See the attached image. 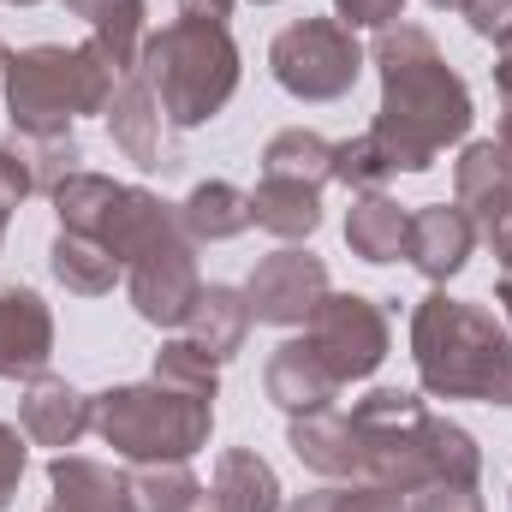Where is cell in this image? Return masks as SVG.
Instances as JSON below:
<instances>
[{"instance_id":"obj_1","label":"cell","mask_w":512,"mask_h":512,"mask_svg":"<svg viewBox=\"0 0 512 512\" xmlns=\"http://www.w3.org/2000/svg\"><path fill=\"white\" fill-rule=\"evenodd\" d=\"M370 60L382 72V108H376L370 137L387 149L393 173H429L447 143L471 137L477 108H471L465 78L447 66L441 42L423 24H405V18L376 30Z\"/></svg>"},{"instance_id":"obj_2","label":"cell","mask_w":512,"mask_h":512,"mask_svg":"<svg viewBox=\"0 0 512 512\" xmlns=\"http://www.w3.org/2000/svg\"><path fill=\"white\" fill-rule=\"evenodd\" d=\"M352 483H382L393 495H423V489H477L483 477V447L471 429L435 417L417 393L376 387L352 411Z\"/></svg>"},{"instance_id":"obj_3","label":"cell","mask_w":512,"mask_h":512,"mask_svg":"<svg viewBox=\"0 0 512 512\" xmlns=\"http://www.w3.org/2000/svg\"><path fill=\"white\" fill-rule=\"evenodd\" d=\"M108 256L126 268V292L149 328H185L203 274H197V245L179 227V203H161L155 191L126 185L108 227H102Z\"/></svg>"},{"instance_id":"obj_4","label":"cell","mask_w":512,"mask_h":512,"mask_svg":"<svg viewBox=\"0 0 512 512\" xmlns=\"http://www.w3.org/2000/svg\"><path fill=\"white\" fill-rule=\"evenodd\" d=\"M411 364L435 399L512 405V328L471 298L435 286L411 310Z\"/></svg>"},{"instance_id":"obj_5","label":"cell","mask_w":512,"mask_h":512,"mask_svg":"<svg viewBox=\"0 0 512 512\" xmlns=\"http://www.w3.org/2000/svg\"><path fill=\"white\" fill-rule=\"evenodd\" d=\"M137 72L149 78V90H155V102H161L173 131L209 126L239 90V42H233L227 24L173 18L143 42Z\"/></svg>"},{"instance_id":"obj_6","label":"cell","mask_w":512,"mask_h":512,"mask_svg":"<svg viewBox=\"0 0 512 512\" xmlns=\"http://www.w3.org/2000/svg\"><path fill=\"white\" fill-rule=\"evenodd\" d=\"M120 84V66L96 48V42H78V48H60V42H42V48H24L6 60V120L24 137H54V131H72V120L84 114H108V96Z\"/></svg>"},{"instance_id":"obj_7","label":"cell","mask_w":512,"mask_h":512,"mask_svg":"<svg viewBox=\"0 0 512 512\" xmlns=\"http://www.w3.org/2000/svg\"><path fill=\"white\" fill-rule=\"evenodd\" d=\"M90 429L126 465H185L215 435V399L149 376V382H126V387L96 393V423Z\"/></svg>"},{"instance_id":"obj_8","label":"cell","mask_w":512,"mask_h":512,"mask_svg":"<svg viewBox=\"0 0 512 512\" xmlns=\"http://www.w3.org/2000/svg\"><path fill=\"white\" fill-rule=\"evenodd\" d=\"M268 72L298 102H340L364 72V42L340 18H292L268 42Z\"/></svg>"},{"instance_id":"obj_9","label":"cell","mask_w":512,"mask_h":512,"mask_svg":"<svg viewBox=\"0 0 512 512\" xmlns=\"http://www.w3.org/2000/svg\"><path fill=\"white\" fill-rule=\"evenodd\" d=\"M304 340L334 370V382L352 387V382H370L382 370L387 346H393V328H387V310L376 298H364V292H328L310 310Z\"/></svg>"},{"instance_id":"obj_10","label":"cell","mask_w":512,"mask_h":512,"mask_svg":"<svg viewBox=\"0 0 512 512\" xmlns=\"http://www.w3.org/2000/svg\"><path fill=\"white\" fill-rule=\"evenodd\" d=\"M245 298H251V322L268 328H304L310 310L328 298V262L304 245H280L251 268L245 280Z\"/></svg>"},{"instance_id":"obj_11","label":"cell","mask_w":512,"mask_h":512,"mask_svg":"<svg viewBox=\"0 0 512 512\" xmlns=\"http://www.w3.org/2000/svg\"><path fill=\"white\" fill-rule=\"evenodd\" d=\"M54 364V310L30 286H0V382H36Z\"/></svg>"},{"instance_id":"obj_12","label":"cell","mask_w":512,"mask_h":512,"mask_svg":"<svg viewBox=\"0 0 512 512\" xmlns=\"http://www.w3.org/2000/svg\"><path fill=\"white\" fill-rule=\"evenodd\" d=\"M108 137L126 149V161H137L143 173H161V167H173V143H167V114H161V102H155V90H149V78L143 72H120V84H114V96H108Z\"/></svg>"},{"instance_id":"obj_13","label":"cell","mask_w":512,"mask_h":512,"mask_svg":"<svg viewBox=\"0 0 512 512\" xmlns=\"http://www.w3.org/2000/svg\"><path fill=\"white\" fill-rule=\"evenodd\" d=\"M477 239H483V227L459 209V203H429V209H411V233H405V262L423 274V280H435V286H447L471 251H477Z\"/></svg>"},{"instance_id":"obj_14","label":"cell","mask_w":512,"mask_h":512,"mask_svg":"<svg viewBox=\"0 0 512 512\" xmlns=\"http://www.w3.org/2000/svg\"><path fill=\"white\" fill-rule=\"evenodd\" d=\"M18 423H24V435H30L36 447L66 453V447H78V441L90 435V423H96V399L78 393L66 376H36V382H24Z\"/></svg>"},{"instance_id":"obj_15","label":"cell","mask_w":512,"mask_h":512,"mask_svg":"<svg viewBox=\"0 0 512 512\" xmlns=\"http://www.w3.org/2000/svg\"><path fill=\"white\" fill-rule=\"evenodd\" d=\"M262 387H268V399H274L286 417L334 411V399H340V382H334V370H328V364L310 352V340H280V346L268 352Z\"/></svg>"},{"instance_id":"obj_16","label":"cell","mask_w":512,"mask_h":512,"mask_svg":"<svg viewBox=\"0 0 512 512\" xmlns=\"http://www.w3.org/2000/svg\"><path fill=\"white\" fill-rule=\"evenodd\" d=\"M42 512H131L126 471L84 459V453H54L48 459V507Z\"/></svg>"},{"instance_id":"obj_17","label":"cell","mask_w":512,"mask_h":512,"mask_svg":"<svg viewBox=\"0 0 512 512\" xmlns=\"http://www.w3.org/2000/svg\"><path fill=\"white\" fill-rule=\"evenodd\" d=\"M453 203H459L483 233H489L501 215H512V167H507V155H501L495 137H477V143L459 149V161H453Z\"/></svg>"},{"instance_id":"obj_18","label":"cell","mask_w":512,"mask_h":512,"mask_svg":"<svg viewBox=\"0 0 512 512\" xmlns=\"http://www.w3.org/2000/svg\"><path fill=\"white\" fill-rule=\"evenodd\" d=\"M245 334H251V298H245V286H221V280L203 286L197 304H191V316H185V340L197 352H209L215 364H227V358H239Z\"/></svg>"},{"instance_id":"obj_19","label":"cell","mask_w":512,"mask_h":512,"mask_svg":"<svg viewBox=\"0 0 512 512\" xmlns=\"http://www.w3.org/2000/svg\"><path fill=\"white\" fill-rule=\"evenodd\" d=\"M251 227L274 233L280 245H304L316 227H322V191L316 185H298V179H268L251 191Z\"/></svg>"},{"instance_id":"obj_20","label":"cell","mask_w":512,"mask_h":512,"mask_svg":"<svg viewBox=\"0 0 512 512\" xmlns=\"http://www.w3.org/2000/svg\"><path fill=\"white\" fill-rule=\"evenodd\" d=\"M60 6L90 24V42H96L120 72H137L143 42H149V30H143L149 6H143V0H60Z\"/></svg>"},{"instance_id":"obj_21","label":"cell","mask_w":512,"mask_h":512,"mask_svg":"<svg viewBox=\"0 0 512 512\" xmlns=\"http://www.w3.org/2000/svg\"><path fill=\"white\" fill-rule=\"evenodd\" d=\"M179 227L191 233V245H227L251 227V191H239L227 179H203L179 203Z\"/></svg>"},{"instance_id":"obj_22","label":"cell","mask_w":512,"mask_h":512,"mask_svg":"<svg viewBox=\"0 0 512 512\" xmlns=\"http://www.w3.org/2000/svg\"><path fill=\"white\" fill-rule=\"evenodd\" d=\"M405 233H411V209H399L387 191H364L352 197V215H346V245L364 262H399L405 256Z\"/></svg>"},{"instance_id":"obj_23","label":"cell","mask_w":512,"mask_h":512,"mask_svg":"<svg viewBox=\"0 0 512 512\" xmlns=\"http://www.w3.org/2000/svg\"><path fill=\"white\" fill-rule=\"evenodd\" d=\"M131 512H227L215 489L191 477V465H131L126 471Z\"/></svg>"},{"instance_id":"obj_24","label":"cell","mask_w":512,"mask_h":512,"mask_svg":"<svg viewBox=\"0 0 512 512\" xmlns=\"http://www.w3.org/2000/svg\"><path fill=\"white\" fill-rule=\"evenodd\" d=\"M48 274L66 292H78V298H102V292H114V280H126V268L108 256V245L102 239H84V233H54Z\"/></svg>"},{"instance_id":"obj_25","label":"cell","mask_w":512,"mask_h":512,"mask_svg":"<svg viewBox=\"0 0 512 512\" xmlns=\"http://www.w3.org/2000/svg\"><path fill=\"white\" fill-rule=\"evenodd\" d=\"M209 489H215V501L227 512H280V477H274V465L262 453H251V447L221 453Z\"/></svg>"},{"instance_id":"obj_26","label":"cell","mask_w":512,"mask_h":512,"mask_svg":"<svg viewBox=\"0 0 512 512\" xmlns=\"http://www.w3.org/2000/svg\"><path fill=\"white\" fill-rule=\"evenodd\" d=\"M120 179H108V173H72V179H60L54 185V215H60V233H84V239H102V227H108V215H114V203H120Z\"/></svg>"},{"instance_id":"obj_27","label":"cell","mask_w":512,"mask_h":512,"mask_svg":"<svg viewBox=\"0 0 512 512\" xmlns=\"http://www.w3.org/2000/svg\"><path fill=\"white\" fill-rule=\"evenodd\" d=\"M262 173H268V179H298V185H316V191H322V185L334 179V143L310 126H286V131L268 137Z\"/></svg>"},{"instance_id":"obj_28","label":"cell","mask_w":512,"mask_h":512,"mask_svg":"<svg viewBox=\"0 0 512 512\" xmlns=\"http://www.w3.org/2000/svg\"><path fill=\"white\" fill-rule=\"evenodd\" d=\"M12 143H18V155H24V167H30L36 197H54V185L72 179L78 161H84V149H78L72 131H54V137H24V131H12Z\"/></svg>"},{"instance_id":"obj_29","label":"cell","mask_w":512,"mask_h":512,"mask_svg":"<svg viewBox=\"0 0 512 512\" xmlns=\"http://www.w3.org/2000/svg\"><path fill=\"white\" fill-rule=\"evenodd\" d=\"M149 376L167 382V387H185V393H209V399H221V364H215L209 352H197L185 334H179V340H161Z\"/></svg>"},{"instance_id":"obj_30","label":"cell","mask_w":512,"mask_h":512,"mask_svg":"<svg viewBox=\"0 0 512 512\" xmlns=\"http://www.w3.org/2000/svg\"><path fill=\"white\" fill-rule=\"evenodd\" d=\"M280 512H411V501L382 489V483H322Z\"/></svg>"},{"instance_id":"obj_31","label":"cell","mask_w":512,"mask_h":512,"mask_svg":"<svg viewBox=\"0 0 512 512\" xmlns=\"http://www.w3.org/2000/svg\"><path fill=\"white\" fill-rule=\"evenodd\" d=\"M334 179L352 197H364V191H382L387 179H393V161H387V149L370 131H358V137H340L334 143Z\"/></svg>"},{"instance_id":"obj_32","label":"cell","mask_w":512,"mask_h":512,"mask_svg":"<svg viewBox=\"0 0 512 512\" xmlns=\"http://www.w3.org/2000/svg\"><path fill=\"white\" fill-rule=\"evenodd\" d=\"M24 197H36V185H30V167H24L18 143L6 137L0 143V245H6V227H12V215H18Z\"/></svg>"},{"instance_id":"obj_33","label":"cell","mask_w":512,"mask_h":512,"mask_svg":"<svg viewBox=\"0 0 512 512\" xmlns=\"http://www.w3.org/2000/svg\"><path fill=\"white\" fill-rule=\"evenodd\" d=\"M24 465H30L24 435H18L12 423H0V512L12 507V495H18V483H24Z\"/></svg>"},{"instance_id":"obj_34","label":"cell","mask_w":512,"mask_h":512,"mask_svg":"<svg viewBox=\"0 0 512 512\" xmlns=\"http://www.w3.org/2000/svg\"><path fill=\"white\" fill-rule=\"evenodd\" d=\"M399 12H405V0H334V18L352 30H387V24H399Z\"/></svg>"},{"instance_id":"obj_35","label":"cell","mask_w":512,"mask_h":512,"mask_svg":"<svg viewBox=\"0 0 512 512\" xmlns=\"http://www.w3.org/2000/svg\"><path fill=\"white\" fill-rule=\"evenodd\" d=\"M459 12L483 42H501L512 30V0H459Z\"/></svg>"},{"instance_id":"obj_36","label":"cell","mask_w":512,"mask_h":512,"mask_svg":"<svg viewBox=\"0 0 512 512\" xmlns=\"http://www.w3.org/2000/svg\"><path fill=\"white\" fill-rule=\"evenodd\" d=\"M411 512H489L483 507V495L477 489H423Z\"/></svg>"},{"instance_id":"obj_37","label":"cell","mask_w":512,"mask_h":512,"mask_svg":"<svg viewBox=\"0 0 512 512\" xmlns=\"http://www.w3.org/2000/svg\"><path fill=\"white\" fill-rule=\"evenodd\" d=\"M179 18H209V24H227V18H233V0H179Z\"/></svg>"},{"instance_id":"obj_38","label":"cell","mask_w":512,"mask_h":512,"mask_svg":"<svg viewBox=\"0 0 512 512\" xmlns=\"http://www.w3.org/2000/svg\"><path fill=\"white\" fill-rule=\"evenodd\" d=\"M483 239H489V251H495V262H501V274H512V215H501Z\"/></svg>"},{"instance_id":"obj_39","label":"cell","mask_w":512,"mask_h":512,"mask_svg":"<svg viewBox=\"0 0 512 512\" xmlns=\"http://www.w3.org/2000/svg\"><path fill=\"white\" fill-rule=\"evenodd\" d=\"M495 84H501V126H512V54L495 60Z\"/></svg>"},{"instance_id":"obj_40","label":"cell","mask_w":512,"mask_h":512,"mask_svg":"<svg viewBox=\"0 0 512 512\" xmlns=\"http://www.w3.org/2000/svg\"><path fill=\"white\" fill-rule=\"evenodd\" d=\"M495 304H501V322L512 328V274H501V286H495Z\"/></svg>"},{"instance_id":"obj_41","label":"cell","mask_w":512,"mask_h":512,"mask_svg":"<svg viewBox=\"0 0 512 512\" xmlns=\"http://www.w3.org/2000/svg\"><path fill=\"white\" fill-rule=\"evenodd\" d=\"M495 143H501V155H507V167H512V126L495 131Z\"/></svg>"},{"instance_id":"obj_42","label":"cell","mask_w":512,"mask_h":512,"mask_svg":"<svg viewBox=\"0 0 512 512\" xmlns=\"http://www.w3.org/2000/svg\"><path fill=\"white\" fill-rule=\"evenodd\" d=\"M429 6H435V12H459V0H429Z\"/></svg>"},{"instance_id":"obj_43","label":"cell","mask_w":512,"mask_h":512,"mask_svg":"<svg viewBox=\"0 0 512 512\" xmlns=\"http://www.w3.org/2000/svg\"><path fill=\"white\" fill-rule=\"evenodd\" d=\"M6 60H12V54H6V42H0V84H6Z\"/></svg>"},{"instance_id":"obj_44","label":"cell","mask_w":512,"mask_h":512,"mask_svg":"<svg viewBox=\"0 0 512 512\" xmlns=\"http://www.w3.org/2000/svg\"><path fill=\"white\" fill-rule=\"evenodd\" d=\"M495 48H501V54H512V30H507V36H501V42H495Z\"/></svg>"},{"instance_id":"obj_45","label":"cell","mask_w":512,"mask_h":512,"mask_svg":"<svg viewBox=\"0 0 512 512\" xmlns=\"http://www.w3.org/2000/svg\"><path fill=\"white\" fill-rule=\"evenodd\" d=\"M6 6H42V0H6Z\"/></svg>"},{"instance_id":"obj_46","label":"cell","mask_w":512,"mask_h":512,"mask_svg":"<svg viewBox=\"0 0 512 512\" xmlns=\"http://www.w3.org/2000/svg\"><path fill=\"white\" fill-rule=\"evenodd\" d=\"M256 6H274V0H256Z\"/></svg>"}]
</instances>
